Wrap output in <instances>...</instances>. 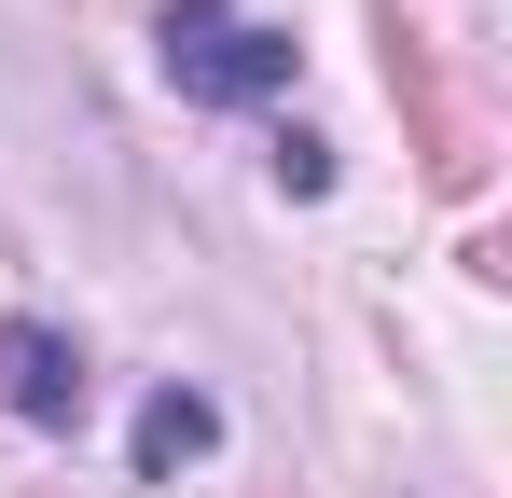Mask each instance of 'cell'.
Here are the masks:
<instances>
[{
  "label": "cell",
  "mask_w": 512,
  "mask_h": 498,
  "mask_svg": "<svg viewBox=\"0 0 512 498\" xmlns=\"http://www.w3.org/2000/svg\"><path fill=\"white\" fill-rule=\"evenodd\" d=\"M153 70H167L194 111H263V97H291L305 42H291L277 14H250V0H167V14H153Z\"/></svg>",
  "instance_id": "6da1fadb"
},
{
  "label": "cell",
  "mask_w": 512,
  "mask_h": 498,
  "mask_svg": "<svg viewBox=\"0 0 512 498\" xmlns=\"http://www.w3.org/2000/svg\"><path fill=\"white\" fill-rule=\"evenodd\" d=\"M0 402L28 429H84V346L56 319H0Z\"/></svg>",
  "instance_id": "7a4b0ae2"
},
{
  "label": "cell",
  "mask_w": 512,
  "mask_h": 498,
  "mask_svg": "<svg viewBox=\"0 0 512 498\" xmlns=\"http://www.w3.org/2000/svg\"><path fill=\"white\" fill-rule=\"evenodd\" d=\"M208 443H222V402H208V388H153V402H139V485H180Z\"/></svg>",
  "instance_id": "3957f363"
},
{
  "label": "cell",
  "mask_w": 512,
  "mask_h": 498,
  "mask_svg": "<svg viewBox=\"0 0 512 498\" xmlns=\"http://www.w3.org/2000/svg\"><path fill=\"white\" fill-rule=\"evenodd\" d=\"M277 194H333V139L291 125V139H277Z\"/></svg>",
  "instance_id": "277c9868"
}]
</instances>
